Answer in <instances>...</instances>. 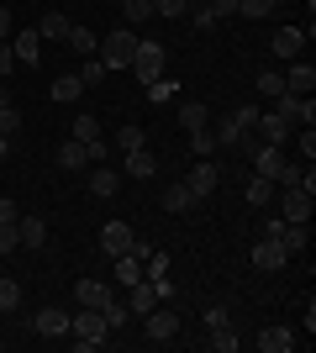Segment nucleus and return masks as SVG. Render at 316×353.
I'll use <instances>...</instances> for the list:
<instances>
[{"mask_svg": "<svg viewBox=\"0 0 316 353\" xmlns=\"http://www.w3.org/2000/svg\"><path fill=\"white\" fill-rule=\"evenodd\" d=\"M211 137H216V148H238V143H242V137H248V132H242L238 121L227 117V121H222V127H211Z\"/></svg>", "mask_w": 316, "mask_h": 353, "instance_id": "obj_34", "label": "nucleus"}, {"mask_svg": "<svg viewBox=\"0 0 316 353\" xmlns=\"http://www.w3.org/2000/svg\"><path fill=\"white\" fill-rule=\"evenodd\" d=\"M0 274H6V259H0Z\"/></svg>", "mask_w": 316, "mask_h": 353, "instance_id": "obj_56", "label": "nucleus"}, {"mask_svg": "<svg viewBox=\"0 0 316 353\" xmlns=\"http://www.w3.org/2000/svg\"><path fill=\"white\" fill-rule=\"evenodd\" d=\"M32 327H37L43 338H63V332H69V311H59V306H43L37 316H32Z\"/></svg>", "mask_w": 316, "mask_h": 353, "instance_id": "obj_17", "label": "nucleus"}, {"mask_svg": "<svg viewBox=\"0 0 316 353\" xmlns=\"http://www.w3.org/2000/svg\"><path fill=\"white\" fill-rule=\"evenodd\" d=\"M206 348H211V353H232V348H238V332H232V322H222V327H211V338H206Z\"/></svg>", "mask_w": 316, "mask_h": 353, "instance_id": "obj_32", "label": "nucleus"}, {"mask_svg": "<svg viewBox=\"0 0 316 353\" xmlns=\"http://www.w3.org/2000/svg\"><path fill=\"white\" fill-rule=\"evenodd\" d=\"M158 301H164L158 280H137V285H127V306H132V316H148Z\"/></svg>", "mask_w": 316, "mask_h": 353, "instance_id": "obj_9", "label": "nucleus"}, {"mask_svg": "<svg viewBox=\"0 0 316 353\" xmlns=\"http://www.w3.org/2000/svg\"><path fill=\"white\" fill-rule=\"evenodd\" d=\"M59 163H63V169H90V148L69 137V143L59 148Z\"/></svg>", "mask_w": 316, "mask_h": 353, "instance_id": "obj_27", "label": "nucleus"}, {"mask_svg": "<svg viewBox=\"0 0 316 353\" xmlns=\"http://www.w3.org/2000/svg\"><path fill=\"white\" fill-rule=\"evenodd\" d=\"M190 148H196V159H211V153H216V137H211V127H196V132H190Z\"/></svg>", "mask_w": 316, "mask_h": 353, "instance_id": "obj_38", "label": "nucleus"}, {"mask_svg": "<svg viewBox=\"0 0 316 353\" xmlns=\"http://www.w3.org/2000/svg\"><path fill=\"white\" fill-rule=\"evenodd\" d=\"M222 322H232V316H227L222 301H211V306H206V327H222Z\"/></svg>", "mask_w": 316, "mask_h": 353, "instance_id": "obj_48", "label": "nucleus"}, {"mask_svg": "<svg viewBox=\"0 0 316 353\" xmlns=\"http://www.w3.org/2000/svg\"><path fill=\"white\" fill-rule=\"evenodd\" d=\"M16 216H21V211H16V201L6 195V201H0V221H16Z\"/></svg>", "mask_w": 316, "mask_h": 353, "instance_id": "obj_51", "label": "nucleus"}, {"mask_svg": "<svg viewBox=\"0 0 316 353\" xmlns=\"http://www.w3.org/2000/svg\"><path fill=\"white\" fill-rule=\"evenodd\" d=\"M274 201H280V216L285 221H311V190L285 185V190H274Z\"/></svg>", "mask_w": 316, "mask_h": 353, "instance_id": "obj_7", "label": "nucleus"}, {"mask_svg": "<svg viewBox=\"0 0 316 353\" xmlns=\"http://www.w3.org/2000/svg\"><path fill=\"white\" fill-rule=\"evenodd\" d=\"M148 101H153V105L174 101V79H169V74H158V79H153V85H148Z\"/></svg>", "mask_w": 316, "mask_h": 353, "instance_id": "obj_39", "label": "nucleus"}, {"mask_svg": "<svg viewBox=\"0 0 316 353\" xmlns=\"http://www.w3.org/2000/svg\"><path fill=\"white\" fill-rule=\"evenodd\" d=\"M63 43L74 48L79 59H95V32H90V27H69V37H63Z\"/></svg>", "mask_w": 316, "mask_h": 353, "instance_id": "obj_31", "label": "nucleus"}, {"mask_svg": "<svg viewBox=\"0 0 316 353\" xmlns=\"http://www.w3.org/2000/svg\"><path fill=\"white\" fill-rule=\"evenodd\" d=\"M295 343H301V338H295L290 327H280V322L258 332V353H290V348H295Z\"/></svg>", "mask_w": 316, "mask_h": 353, "instance_id": "obj_15", "label": "nucleus"}, {"mask_svg": "<svg viewBox=\"0 0 316 353\" xmlns=\"http://www.w3.org/2000/svg\"><path fill=\"white\" fill-rule=\"evenodd\" d=\"M74 301H79V306H95V311H101L105 301H111V285H105V280H79V285H74Z\"/></svg>", "mask_w": 316, "mask_h": 353, "instance_id": "obj_21", "label": "nucleus"}, {"mask_svg": "<svg viewBox=\"0 0 316 353\" xmlns=\"http://www.w3.org/2000/svg\"><path fill=\"white\" fill-rule=\"evenodd\" d=\"M11 53H16L21 69H37V63H43V37H37V27H32V32H16V37H11Z\"/></svg>", "mask_w": 316, "mask_h": 353, "instance_id": "obj_11", "label": "nucleus"}, {"mask_svg": "<svg viewBox=\"0 0 316 353\" xmlns=\"http://www.w3.org/2000/svg\"><path fill=\"white\" fill-rule=\"evenodd\" d=\"M69 27H74V21H69L63 11H48L43 21H37V37H43V43H63V37H69Z\"/></svg>", "mask_w": 316, "mask_h": 353, "instance_id": "obj_22", "label": "nucleus"}, {"mask_svg": "<svg viewBox=\"0 0 316 353\" xmlns=\"http://www.w3.org/2000/svg\"><path fill=\"white\" fill-rule=\"evenodd\" d=\"M69 332H74V348H79V353L105 348V343H111V322H105L95 306H79L74 316H69Z\"/></svg>", "mask_w": 316, "mask_h": 353, "instance_id": "obj_1", "label": "nucleus"}, {"mask_svg": "<svg viewBox=\"0 0 316 353\" xmlns=\"http://www.w3.org/2000/svg\"><path fill=\"white\" fill-rule=\"evenodd\" d=\"M6 153H11V137H0V163H6Z\"/></svg>", "mask_w": 316, "mask_h": 353, "instance_id": "obj_53", "label": "nucleus"}, {"mask_svg": "<svg viewBox=\"0 0 316 353\" xmlns=\"http://www.w3.org/2000/svg\"><path fill=\"white\" fill-rule=\"evenodd\" d=\"M132 248H137V232L127 221H105L101 227V253L105 259H121V253H132Z\"/></svg>", "mask_w": 316, "mask_h": 353, "instance_id": "obj_6", "label": "nucleus"}, {"mask_svg": "<svg viewBox=\"0 0 316 353\" xmlns=\"http://www.w3.org/2000/svg\"><path fill=\"white\" fill-rule=\"evenodd\" d=\"M16 306H21V280L0 274V316H6V311H16Z\"/></svg>", "mask_w": 316, "mask_h": 353, "instance_id": "obj_33", "label": "nucleus"}, {"mask_svg": "<svg viewBox=\"0 0 316 353\" xmlns=\"http://www.w3.org/2000/svg\"><path fill=\"white\" fill-rule=\"evenodd\" d=\"M6 37H11V11L0 6V43H6Z\"/></svg>", "mask_w": 316, "mask_h": 353, "instance_id": "obj_52", "label": "nucleus"}, {"mask_svg": "<svg viewBox=\"0 0 316 353\" xmlns=\"http://www.w3.org/2000/svg\"><path fill=\"white\" fill-rule=\"evenodd\" d=\"M211 6V16H216V21H227V16H238V0H206Z\"/></svg>", "mask_w": 316, "mask_h": 353, "instance_id": "obj_47", "label": "nucleus"}, {"mask_svg": "<svg viewBox=\"0 0 316 353\" xmlns=\"http://www.w3.org/2000/svg\"><path fill=\"white\" fill-rule=\"evenodd\" d=\"M11 63H16V53H11V37H6V43H0V79L11 74Z\"/></svg>", "mask_w": 316, "mask_h": 353, "instance_id": "obj_50", "label": "nucleus"}, {"mask_svg": "<svg viewBox=\"0 0 316 353\" xmlns=\"http://www.w3.org/2000/svg\"><path fill=\"white\" fill-rule=\"evenodd\" d=\"M274 190H280L274 179L253 174V179H248V206H264V211H269V206H274Z\"/></svg>", "mask_w": 316, "mask_h": 353, "instance_id": "obj_25", "label": "nucleus"}, {"mask_svg": "<svg viewBox=\"0 0 316 353\" xmlns=\"http://www.w3.org/2000/svg\"><path fill=\"white\" fill-rule=\"evenodd\" d=\"M137 53V32L132 27H116V32H105L101 37V63L105 69H127Z\"/></svg>", "mask_w": 316, "mask_h": 353, "instance_id": "obj_2", "label": "nucleus"}, {"mask_svg": "<svg viewBox=\"0 0 316 353\" xmlns=\"http://www.w3.org/2000/svg\"><path fill=\"white\" fill-rule=\"evenodd\" d=\"M21 248V232H16V221H0V259L6 253H16Z\"/></svg>", "mask_w": 316, "mask_h": 353, "instance_id": "obj_41", "label": "nucleus"}, {"mask_svg": "<svg viewBox=\"0 0 316 353\" xmlns=\"http://www.w3.org/2000/svg\"><path fill=\"white\" fill-rule=\"evenodd\" d=\"M121 190V169H105V163H90V195L95 201H111Z\"/></svg>", "mask_w": 316, "mask_h": 353, "instance_id": "obj_14", "label": "nucleus"}, {"mask_svg": "<svg viewBox=\"0 0 316 353\" xmlns=\"http://www.w3.org/2000/svg\"><path fill=\"white\" fill-rule=\"evenodd\" d=\"M274 111H280V117L290 121V127H316V101L311 95H280V101H274Z\"/></svg>", "mask_w": 316, "mask_h": 353, "instance_id": "obj_5", "label": "nucleus"}, {"mask_svg": "<svg viewBox=\"0 0 316 353\" xmlns=\"http://www.w3.org/2000/svg\"><path fill=\"white\" fill-rule=\"evenodd\" d=\"M285 264H290V253L280 248V237H258V248H253V269L258 274H280Z\"/></svg>", "mask_w": 316, "mask_h": 353, "instance_id": "obj_8", "label": "nucleus"}, {"mask_svg": "<svg viewBox=\"0 0 316 353\" xmlns=\"http://www.w3.org/2000/svg\"><path fill=\"white\" fill-rule=\"evenodd\" d=\"M274 237H280V248L295 259V253L311 248V221H280V232H274Z\"/></svg>", "mask_w": 316, "mask_h": 353, "instance_id": "obj_12", "label": "nucleus"}, {"mask_svg": "<svg viewBox=\"0 0 316 353\" xmlns=\"http://www.w3.org/2000/svg\"><path fill=\"white\" fill-rule=\"evenodd\" d=\"M216 179H222V169H216L211 159H196V169L185 174V185L196 190V201H206V195H216Z\"/></svg>", "mask_w": 316, "mask_h": 353, "instance_id": "obj_10", "label": "nucleus"}, {"mask_svg": "<svg viewBox=\"0 0 316 353\" xmlns=\"http://www.w3.org/2000/svg\"><path fill=\"white\" fill-rule=\"evenodd\" d=\"M16 232H21V248H43L48 243V221L43 216H16Z\"/></svg>", "mask_w": 316, "mask_h": 353, "instance_id": "obj_23", "label": "nucleus"}, {"mask_svg": "<svg viewBox=\"0 0 316 353\" xmlns=\"http://www.w3.org/2000/svg\"><path fill=\"white\" fill-rule=\"evenodd\" d=\"M137 322H143L148 343H174V338H180V311H174V306H164V301H158V306H153L148 316H137Z\"/></svg>", "mask_w": 316, "mask_h": 353, "instance_id": "obj_4", "label": "nucleus"}, {"mask_svg": "<svg viewBox=\"0 0 316 353\" xmlns=\"http://www.w3.org/2000/svg\"><path fill=\"white\" fill-rule=\"evenodd\" d=\"M253 132L264 137V143H269V148H285V143H290V121L280 117V111H269V117H264V111H258V121H253Z\"/></svg>", "mask_w": 316, "mask_h": 353, "instance_id": "obj_13", "label": "nucleus"}, {"mask_svg": "<svg viewBox=\"0 0 316 353\" xmlns=\"http://www.w3.org/2000/svg\"><path fill=\"white\" fill-rule=\"evenodd\" d=\"M153 16H169V21H174V16H185V0H153Z\"/></svg>", "mask_w": 316, "mask_h": 353, "instance_id": "obj_46", "label": "nucleus"}, {"mask_svg": "<svg viewBox=\"0 0 316 353\" xmlns=\"http://www.w3.org/2000/svg\"><path fill=\"white\" fill-rule=\"evenodd\" d=\"M301 43H306V32L301 27H280V32H274V59H301Z\"/></svg>", "mask_w": 316, "mask_h": 353, "instance_id": "obj_18", "label": "nucleus"}, {"mask_svg": "<svg viewBox=\"0 0 316 353\" xmlns=\"http://www.w3.org/2000/svg\"><path fill=\"white\" fill-rule=\"evenodd\" d=\"M121 174H132V179H153V174H158V159H153L148 148H132V153H127V163H121Z\"/></svg>", "mask_w": 316, "mask_h": 353, "instance_id": "obj_19", "label": "nucleus"}, {"mask_svg": "<svg viewBox=\"0 0 316 353\" xmlns=\"http://www.w3.org/2000/svg\"><path fill=\"white\" fill-rule=\"evenodd\" d=\"M274 6H285V0H274Z\"/></svg>", "mask_w": 316, "mask_h": 353, "instance_id": "obj_57", "label": "nucleus"}, {"mask_svg": "<svg viewBox=\"0 0 316 353\" xmlns=\"http://www.w3.org/2000/svg\"><path fill=\"white\" fill-rule=\"evenodd\" d=\"M79 95H85V85H79V74H59V79H53V101H79Z\"/></svg>", "mask_w": 316, "mask_h": 353, "instance_id": "obj_30", "label": "nucleus"}, {"mask_svg": "<svg viewBox=\"0 0 316 353\" xmlns=\"http://www.w3.org/2000/svg\"><path fill=\"white\" fill-rule=\"evenodd\" d=\"M180 127H185V132H196V127H211L206 101H185V105H180Z\"/></svg>", "mask_w": 316, "mask_h": 353, "instance_id": "obj_26", "label": "nucleus"}, {"mask_svg": "<svg viewBox=\"0 0 316 353\" xmlns=\"http://www.w3.org/2000/svg\"><path fill=\"white\" fill-rule=\"evenodd\" d=\"M190 6H200V0H185V11H190Z\"/></svg>", "mask_w": 316, "mask_h": 353, "instance_id": "obj_55", "label": "nucleus"}, {"mask_svg": "<svg viewBox=\"0 0 316 353\" xmlns=\"http://www.w3.org/2000/svg\"><path fill=\"white\" fill-rule=\"evenodd\" d=\"M69 137H74V143H85V148L101 143V121H95V117H74V121H69Z\"/></svg>", "mask_w": 316, "mask_h": 353, "instance_id": "obj_28", "label": "nucleus"}, {"mask_svg": "<svg viewBox=\"0 0 316 353\" xmlns=\"http://www.w3.org/2000/svg\"><path fill=\"white\" fill-rule=\"evenodd\" d=\"M111 264H116V285H137L143 280V253H121V259H111Z\"/></svg>", "mask_w": 316, "mask_h": 353, "instance_id": "obj_24", "label": "nucleus"}, {"mask_svg": "<svg viewBox=\"0 0 316 353\" xmlns=\"http://www.w3.org/2000/svg\"><path fill=\"white\" fill-rule=\"evenodd\" d=\"M101 316H105V322H111V332H116V327H127V322H132V306H127L121 295H111V301H105V306H101Z\"/></svg>", "mask_w": 316, "mask_h": 353, "instance_id": "obj_29", "label": "nucleus"}, {"mask_svg": "<svg viewBox=\"0 0 316 353\" xmlns=\"http://www.w3.org/2000/svg\"><path fill=\"white\" fill-rule=\"evenodd\" d=\"M101 79H105V63H101V59H85V69H79V85L90 90V85H101Z\"/></svg>", "mask_w": 316, "mask_h": 353, "instance_id": "obj_42", "label": "nucleus"}, {"mask_svg": "<svg viewBox=\"0 0 316 353\" xmlns=\"http://www.w3.org/2000/svg\"><path fill=\"white\" fill-rule=\"evenodd\" d=\"M185 16H190V21H196L200 32H211V27H216V16H211V6H206V0H200V6H190Z\"/></svg>", "mask_w": 316, "mask_h": 353, "instance_id": "obj_45", "label": "nucleus"}, {"mask_svg": "<svg viewBox=\"0 0 316 353\" xmlns=\"http://www.w3.org/2000/svg\"><path fill=\"white\" fill-rule=\"evenodd\" d=\"M285 90H290V95H311V90H316V69H311V63H306V59H290Z\"/></svg>", "mask_w": 316, "mask_h": 353, "instance_id": "obj_16", "label": "nucleus"}, {"mask_svg": "<svg viewBox=\"0 0 316 353\" xmlns=\"http://www.w3.org/2000/svg\"><path fill=\"white\" fill-rule=\"evenodd\" d=\"M295 143H301L306 163H311V159H316V132H311V127H301V137H295Z\"/></svg>", "mask_w": 316, "mask_h": 353, "instance_id": "obj_49", "label": "nucleus"}, {"mask_svg": "<svg viewBox=\"0 0 316 353\" xmlns=\"http://www.w3.org/2000/svg\"><path fill=\"white\" fill-rule=\"evenodd\" d=\"M16 132H21V111L6 105V111H0V137H16Z\"/></svg>", "mask_w": 316, "mask_h": 353, "instance_id": "obj_43", "label": "nucleus"}, {"mask_svg": "<svg viewBox=\"0 0 316 353\" xmlns=\"http://www.w3.org/2000/svg\"><path fill=\"white\" fill-rule=\"evenodd\" d=\"M164 63H169V48L164 43H143V37H137V53H132L127 69H137V85H153V79L164 74Z\"/></svg>", "mask_w": 316, "mask_h": 353, "instance_id": "obj_3", "label": "nucleus"}, {"mask_svg": "<svg viewBox=\"0 0 316 353\" xmlns=\"http://www.w3.org/2000/svg\"><path fill=\"white\" fill-rule=\"evenodd\" d=\"M6 105H11V95H6V85H0V111H6Z\"/></svg>", "mask_w": 316, "mask_h": 353, "instance_id": "obj_54", "label": "nucleus"}, {"mask_svg": "<svg viewBox=\"0 0 316 353\" xmlns=\"http://www.w3.org/2000/svg\"><path fill=\"white\" fill-rule=\"evenodd\" d=\"M232 121H238L242 132H253V121H258V105H253V101H242L238 111H232Z\"/></svg>", "mask_w": 316, "mask_h": 353, "instance_id": "obj_44", "label": "nucleus"}, {"mask_svg": "<svg viewBox=\"0 0 316 353\" xmlns=\"http://www.w3.org/2000/svg\"><path fill=\"white\" fill-rule=\"evenodd\" d=\"M258 95H269V101H280V95H285V74H258Z\"/></svg>", "mask_w": 316, "mask_h": 353, "instance_id": "obj_37", "label": "nucleus"}, {"mask_svg": "<svg viewBox=\"0 0 316 353\" xmlns=\"http://www.w3.org/2000/svg\"><path fill=\"white\" fill-rule=\"evenodd\" d=\"M196 206H200V201H196V190H190L185 179L164 190V211H174V216H185V211H196Z\"/></svg>", "mask_w": 316, "mask_h": 353, "instance_id": "obj_20", "label": "nucleus"}, {"mask_svg": "<svg viewBox=\"0 0 316 353\" xmlns=\"http://www.w3.org/2000/svg\"><path fill=\"white\" fill-rule=\"evenodd\" d=\"M269 11H274V0H238V16H248V21H264Z\"/></svg>", "mask_w": 316, "mask_h": 353, "instance_id": "obj_40", "label": "nucleus"}, {"mask_svg": "<svg viewBox=\"0 0 316 353\" xmlns=\"http://www.w3.org/2000/svg\"><path fill=\"white\" fill-rule=\"evenodd\" d=\"M121 16H127V27H143L153 16V0H121Z\"/></svg>", "mask_w": 316, "mask_h": 353, "instance_id": "obj_35", "label": "nucleus"}, {"mask_svg": "<svg viewBox=\"0 0 316 353\" xmlns=\"http://www.w3.org/2000/svg\"><path fill=\"white\" fill-rule=\"evenodd\" d=\"M116 148H121V153H132V148H148V132H143V127H116Z\"/></svg>", "mask_w": 316, "mask_h": 353, "instance_id": "obj_36", "label": "nucleus"}]
</instances>
